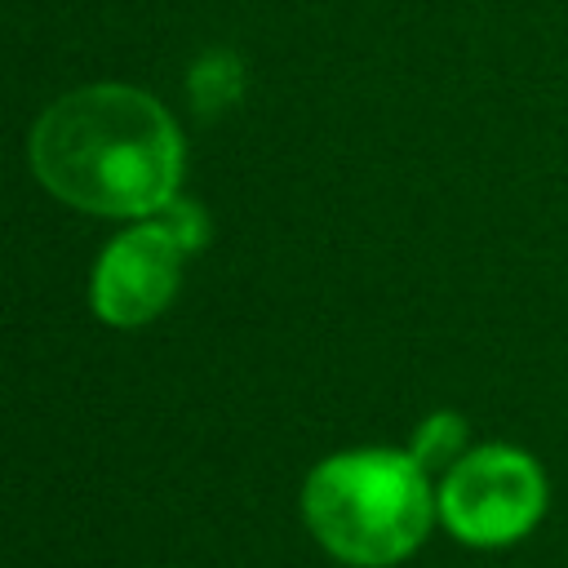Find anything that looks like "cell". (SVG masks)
Masks as SVG:
<instances>
[{
	"mask_svg": "<svg viewBox=\"0 0 568 568\" xmlns=\"http://www.w3.org/2000/svg\"><path fill=\"white\" fill-rule=\"evenodd\" d=\"M31 169L67 204L106 217L160 213L182 173L169 111L129 84H89L58 98L31 129Z\"/></svg>",
	"mask_w": 568,
	"mask_h": 568,
	"instance_id": "obj_1",
	"label": "cell"
},
{
	"mask_svg": "<svg viewBox=\"0 0 568 568\" xmlns=\"http://www.w3.org/2000/svg\"><path fill=\"white\" fill-rule=\"evenodd\" d=\"M302 519L333 559L351 568H390L426 541L439 510L413 453L355 448L306 475Z\"/></svg>",
	"mask_w": 568,
	"mask_h": 568,
	"instance_id": "obj_2",
	"label": "cell"
},
{
	"mask_svg": "<svg viewBox=\"0 0 568 568\" xmlns=\"http://www.w3.org/2000/svg\"><path fill=\"white\" fill-rule=\"evenodd\" d=\"M435 510L444 528L466 546H510L528 537L546 515V475L524 448L479 444L444 470Z\"/></svg>",
	"mask_w": 568,
	"mask_h": 568,
	"instance_id": "obj_3",
	"label": "cell"
},
{
	"mask_svg": "<svg viewBox=\"0 0 568 568\" xmlns=\"http://www.w3.org/2000/svg\"><path fill=\"white\" fill-rule=\"evenodd\" d=\"M182 253V240L160 217L124 231L93 266V311L115 328L155 320L178 288Z\"/></svg>",
	"mask_w": 568,
	"mask_h": 568,
	"instance_id": "obj_4",
	"label": "cell"
},
{
	"mask_svg": "<svg viewBox=\"0 0 568 568\" xmlns=\"http://www.w3.org/2000/svg\"><path fill=\"white\" fill-rule=\"evenodd\" d=\"M413 462L430 475V470H448L462 453H466V422L457 413H430L417 435H413Z\"/></svg>",
	"mask_w": 568,
	"mask_h": 568,
	"instance_id": "obj_5",
	"label": "cell"
},
{
	"mask_svg": "<svg viewBox=\"0 0 568 568\" xmlns=\"http://www.w3.org/2000/svg\"><path fill=\"white\" fill-rule=\"evenodd\" d=\"M191 89H195V102H200L204 111L231 102V98L240 93V67H235V58H226V53L204 58V62L195 67V75H191Z\"/></svg>",
	"mask_w": 568,
	"mask_h": 568,
	"instance_id": "obj_6",
	"label": "cell"
},
{
	"mask_svg": "<svg viewBox=\"0 0 568 568\" xmlns=\"http://www.w3.org/2000/svg\"><path fill=\"white\" fill-rule=\"evenodd\" d=\"M160 222L182 240L186 253L200 248V240H204V213H200L195 204H186V200H169V204L160 209Z\"/></svg>",
	"mask_w": 568,
	"mask_h": 568,
	"instance_id": "obj_7",
	"label": "cell"
}]
</instances>
